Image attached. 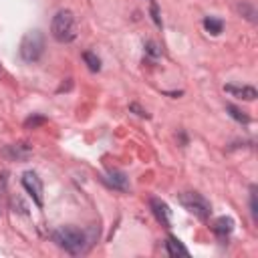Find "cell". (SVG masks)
<instances>
[{"label":"cell","instance_id":"cell-1","mask_svg":"<svg viewBox=\"0 0 258 258\" xmlns=\"http://www.w3.org/2000/svg\"><path fill=\"white\" fill-rule=\"evenodd\" d=\"M52 240L58 248H62L64 252L77 256L81 252H85L89 240H87V234L81 230V228H75V226H60L52 232Z\"/></svg>","mask_w":258,"mask_h":258},{"label":"cell","instance_id":"cell-2","mask_svg":"<svg viewBox=\"0 0 258 258\" xmlns=\"http://www.w3.org/2000/svg\"><path fill=\"white\" fill-rule=\"evenodd\" d=\"M50 32L58 42H73L77 38V20L71 10H58L50 22Z\"/></svg>","mask_w":258,"mask_h":258},{"label":"cell","instance_id":"cell-3","mask_svg":"<svg viewBox=\"0 0 258 258\" xmlns=\"http://www.w3.org/2000/svg\"><path fill=\"white\" fill-rule=\"evenodd\" d=\"M18 52H20V58L24 62L38 60L42 56V52H44V36H42V32L40 30H28L20 40Z\"/></svg>","mask_w":258,"mask_h":258},{"label":"cell","instance_id":"cell-4","mask_svg":"<svg viewBox=\"0 0 258 258\" xmlns=\"http://www.w3.org/2000/svg\"><path fill=\"white\" fill-rule=\"evenodd\" d=\"M177 200H179V204H181L189 214H194V216L200 218V220H208L210 214H212L210 202H208L202 194H198V191H183V194H179Z\"/></svg>","mask_w":258,"mask_h":258},{"label":"cell","instance_id":"cell-5","mask_svg":"<svg viewBox=\"0 0 258 258\" xmlns=\"http://www.w3.org/2000/svg\"><path fill=\"white\" fill-rule=\"evenodd\" d=\"M22 187L26 189V194L32 198V202L38 206V208H42L44 206V189H42V179L34 173V171H24L22 173Z\"/></svg>","mask_w":258,"mask_h":258},{"label":"cell","instance_id":"cell-6","mask_svg":"<svg viewBox=\"0 0 258 258\" xmlns=\"http://www.w3.org/2000/svg\"><path fill=\"white\" fill-rule=\"evenodd\" d=\"M149 208H151L153 216L157 218V222H159L163 228H169V226H171V212H169V206H167L165 202H161L159 198H151Z\"/></svg>","mask_w":258,"mask_h":258},{"label":"cell","instance_id":"cell-7","mask_svg":"<svg viewBox=\"0 0 258 258\" xmlns=\"http://www.w3.org/2000/svg\"><path fill=\"white\" fill-rule=\"evenodd\" d=\"M224 91L230 93L232 97H236V99H244V101H254V99L258 97L256 89L250 87V85H226Z\"/></svg>","mask_w":258,"mask_h":258},{"label":"cell","instance_id":"cell-8","mask_svg":"<svg viewBox=\"0 0 258 258\" xmlns=\"http://www.w3.org/2000/svg\"><path fill=\"white\" fill-rule=\"evenodd\" d=\"M4 155L10 157V159H16V161H24L30 155V147L24 145V143H12L4 149Z\"/></svg>","mask_w":258,"mask_h":258},{"label":"cell","instance_id":"cell-9","mask_svg":"<svg viewBox=\"0 0 258 258\" xmlns=\"http://www.w3.org/2000/svg\"><path fill=\"white\" fill-rule=\"evenodd\" d=\"M103 181H107V185H111L113 189H121L125 191L127 189V175L123 171H109L107 175H103Z\"/></svg>","mask_w":258,"mask_h":258},{"label":"cell","instance_id":"cell-10","mask_svg":"<svg viewBox=\"0 0 258 258\" xmlns=\"http://www.w3.org/2000/svg\"><path fill=\"white\" fill-rule=\"evenodd\" d=\"M212 230H214V234H218V236L224 238V236L232 234V230H234V220H232V218H226V216H220V218L214 220Z\"/></svg>","mask_w":258,"mask_h":258},{"label":"cell","instance_id":"cell-11","mask_svg":"<svg viewBox=\"0 0 258 258\" xmlns=\"http://www.w3.org/2000/svg\"><path fill=\"white\" fill-rule=\"evenodd\" d=\"M165 250H167L169 256H189L187 248H185L177 238H173V236L167 238V242H165Z\"/></svg>","mask_w":258,"mask_h":258},{"label":"cell","instance_id":"cell-12","mask_svg":"<svg viewBox=\"0 0 258 258\" xmlns=\"http://www.w3.org/2000/svg\"><path fill=\"white\" fill-rule=\"evenodd\" d=\"M204 28L210 32V34H220L222 30H224V22L220 20V18H216V16H206L204 18Z\"/></svg>","mask_w":258,"mask_h":258},{"label":"cell","instance_id":"cell-13","mask_svg":"<svg viewBox=\"0 0 258 258\" xmlns=\"http://www.w3.org/2000/svg\"><path fill=\"white\" fill-rule=\"evenodd\" d=\"M83 58H85V62H87V67H89V71H93V73L101 71V60H99V56H97L95 52L87 50V52H83Z\"/></svg>","mask_w":258,"mask_h":258},{"label":"cell","instance_id":"cell-14","mask_svg":"<svg viewBox=\"0 0 258 258\" xmlns=\"http://www.w3.org/2000/svg\"><path fill=\"white\" fill-rule=\"evenodd\" d=\"M226 111L230 113V117H232V119H236V121H240V123H250V117H248L244 111H240L238 107L228 105V107H226Z\"/></svg>","mask_w":258,"mask_h":258},{"label":"cell","instance_id":"cell-15","mask_svg":"<svg viewBox=\"0 0 258 258\" xmlns=\"http://www.w3.org/2000/svg\"><path fill=\"white\" fill-rule=\"evenodd\" d=\"M44 121H46V119H44V117H38V115H34V117H28V119H26V121H24V125H26V127H28V129H30V127H32V129H34V127H36V125H42V123H44Z\"/></svg>","mask_w":258,"mask_h":258},{"label":"cell","instance_id":"cell-16","mask_svg":"<svg viewBox=\"0 0 258 258\" xmlns=\"http://www.w3.org/2000/svg\"><path fill=\"white\" fill-rule=\"evenodd\" d=\"M250 212H252V218L256 220V214H258V206H256V187H252V191H250Z\"/></svg>","mask_w":258,"mask_h":258},{"label":"cell","instance_id":"cell-17","mask_svg":"<svg viewBox=\"0 0 258 258\" xmlns=\"http://www.w3.org/2000/svg\"><path fill=\"white\" fill-rule=\"evenodd\" d=\"M145 50L151 54V56H159L161 54V50H159V46L153 42V40H149V42H145Z\"/></svg>","mask_w":258,"mask_h":258},{"label":"cell","instance_id":"cell-18","mask_svg":"<svg viewBox=\"0 0 258 258\" xmlns=\"http://www.w3.org/2000/svg\"><path fill=\"white\" fill-rule=\"evenodd\" d=\"M129 109H131V111H135L139 117H149V115H147V111H143V109H141L137 103H131V105H129Z\"/></svg>","mask_w":258,"mask_h":258}]
</instances>
